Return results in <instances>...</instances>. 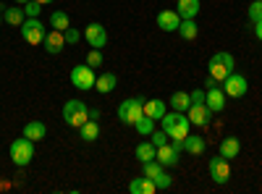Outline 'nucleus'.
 <instances>
[{"label": "nucleus", "instance_id": "nucleus-8", "mask_svg": "<svg viewBox=\"0 0 262 194\" xmlns=\"http://www.w3.org/2000/svg\"><path fill=\"white\" fill-rule=\"evenodd\" d=\"M84 39H86V45L95 48V50H102L107 45V29L102 24H97V21H92V24H86L84 27Z\"/></svg>", "mask_w": 262, "mask_h": 194}, {"label": "nucleus", "instance_id": "nucleus-3", "mask_svg": "<svg viewBox=\"0 0 262 194\" xmlns=\"http://www.w3.org/2000/svg\"><path fill=\"white\" fill-rule=\"evenodd\" d=\"M8 155H11L13 165L27 168V165L34 160V142H32V139H27V137L13 139V142H11V147H8Z\"/></svg>", "mask_w": 262, "mask_h": 194}, {"label": "nucleus", "instance_id": "nucleus-21", "mask_svg": "<svg viewBox=\"0 0 262 194\" xmlns=\"http://www.w3.org/2000/svg\"><path fill=\"white\" fill-rule=\"evenodd\" d=\"M205 147H207V142H205L200 134H189V137L184 139V153H189V155H202Z\"/></svg>", "mask_w": 262, "mask_h": 194}, {"label": "nucleus", "instance_id": "nucleus-18", "mask_svg": "<svg viewBox=\"0 0 262 194\" xmlns=\"http://www.w3.org/2000/svg\"><path fill=\"white\" fill-rule=\"evenodd\" d=\"M116 84H118L116 74H111V71H102V74L97 76V81H95V90H97L100 95H111V92L116 90Z\"/></svg>", "mask_w": 262, "mask_h": 194}, {"label": "nucleus", "instance_id": "nucleus-28", "mask_svg": "<svg viewBox=\"0 0 262 194\" xmlns=\"http://www.w3.org/2000/svg\"><path fill=\"white\" fill-rule=\"evenodd\" d=\"M79 132H81V139L84 142H97V137H100V126H97V121H86L81 128H79Z\"/></svg>", "mask_w": 262, "mask_h": 194}, {"label": "nucleus", "instance_id": "nucleus-40", "mask_svg": "<svg viewBox=\"0 0 262 194\" xmlns=\"http://www.w3.org/2000/svg\"><path fill=\"white\" fill-rule=\"evenodd\" d=\"M13 3H18V6H27V3H29V0H13Z\"/></svg>", "mask_w": 262, "mask_h": 194}, {"label": "nucleus", "instance_id": "nucleus-4", "mask_svg": "<svg viewBox=\"0 0 262 194\" xmlns=\"http://www.w3.org/2000/svg\"><path fill=\"white\" fill-rule=\"evenodd\" d=\"M142 116H144V97H139V95L128 97L118 105V121L126 126H134Z\"/></svg>", "mask_w": 262, "mask_h": 194}, {"label": "nucleus", "instance_id": "nucleus-31", "mask_svg": "<svg viewBox=\"0 0 262 194\" xmlns=\"http://www.w3.org/2000/svg\"><path fill=\"white\" fill-rule=\"evenodd\" d=\"M142 165H144V176H147V179H155L160 170L165 168L160 160H147V163H142Z\"/></svg>", "mask_w": 262, "mask_h": 194}, {"label": "nucleus", "instance_id": "nucleus-5", "mask_svg": "<svg viewBox=\"0 0 262 194\" xmlns=\"http://www.w3.org/2000/svg\"><path fill=\"white\" fill-rule=\"evenodd\" d=\"M63 121L71 128H81L86 121H90V107H86L81 100H69L63 105Z\"/></svg>", "mask_w": 262, "mask_h": 194}, {"label": "nucleus", "instance_id": "nucleus-24", "mask_svg": "<svg viewBox=\"0 0 262 194\" xmlns=\"http://www.w3.org/2000/svg\"><path fill=\"white\" fill-rule=\"evenodd\" d=\"M134 155H137V160H139V163L155 160V155H158V147L152 144V142H139V144H137V149H134Z\"/></svg>", "mask_w": 262, "mask_h": 194}, {"label": "nucleus", "instance_id": "nucleus-6", "mask_svg": "<svg viewBox=\"0 0 262 194\" xmlns=\"http://www.w3.org/2000/svg\"><path fill=\"white\" fill-rule=\"evenodd\" d=\"M71 84L76 90H81V92H90V90H95V81H97V74H95V69L92 66H86V63H81V66H74L71 69Z\"/></svg>", "mask_w": 262, "mask_h": 194}, {"label": "nucleus", "instance_id": "nucleus-41", "mask_svg": "<svg viewBox=\"0 0 262 194\" xmlns=\"http://www.w3.org/2000/svg\"><path fill=\"white\" fill-rule=\"evenodd\" d=\"M37 3H42V6H48V3H53V0H37Z\"/></svg>", "mask_w": 262, "mask_h": 194}, {"label": "nucleus", "instance_id": "nucleus-15", "mask_svg": "<svg viewBox=\"0 0 262 194\" xmlns=\"http://www.w3.org/2000/svg\"><path fill=\"white\" fill-rule=\"evenodd\" d=\"M238 153H242V142L236 137H223L221 139V147H217V155H223L226 160H233Z\"/></svg>", "mask_w": 262, "mask_h": 194}, {"label": "nucleus", "instance_id": "nucleus-2", "mask_svg": "<svg viewBox=\"0 0 262 194\" xmlns=\"http://www.w3.org/2000/svg\"><path fill=\"white\" fill-rule=\"evenodd\" d=\"M207 71H210V76L215 81H223V79H228L236 71V60H233V55L228 50H221V53H215L207 60Z\"/></svg>", "mask_w": 262, "mask_h": 194}, {"label": "nucleus", "instance_id": "nucleus-19", "mask_svg": "<svg viewBox=\"0 0 262 194\" xmlns=\"http://www.w3.org/2000/svg\"><path fill=\"white\" fill-rule=\"evenodd\" d=\"M128 191H131V194H155L158 186H155V181H152V179L139 176V179H134V181L128 184Z\"/></svg>", "mask_w": 262, "mask_h": 194}, {"label": "nucleus", "instance_id": "nucleus-42", "mask_svg": "<svg viewBox=\"0 0 262 194\" xmlns=\"http://www.w3.org/2000/svg\"><path fill=\"white\" fill-rule=\"evenodd\" d=\"M0 24H3V11H0Z\"/></svg>", "mask_w": 262, "mask_h": 194}, {"label": "nucleus", "instance_id": "nucleus-32", "mask_svg": "<svg viewBox=\"0 0 262 194\" xmlns=\"http://www.w3.org/2000/svg\"><path fill=\"white\" fill-rule=\"evenodd\" d=\"M247 16L252 24H257V21H262V0H252V6L247 8Z\"/></svg>", "mask_w": 262, "mask_h": 194}, {"label": "nucleus", "instance_id": "nucleus-27", "mask_svg": "<svg viewBox=\"0 0 262 194\" xmlns=\"http://www.w3.org/2000/svg\"><path fill=\"white\" fill-rule=\"evenodd\" d=\"M50 27L58 29V32H66V29L71 27L69 13H66V11H53V13H50Z\"/></svg>", "mask_w": 262, "mask_h": 194}, {"label": "nucleus", "instance_id": "nucleus-14", "mask_svg": "<svg viewBox=\"0 0 262 194\" xmlns=\"http://www.w3.org/2000/svg\"><path fill=\"white\" fill-rule=\"evenodd\" d=\"M205 105L210 107L212 113H221L223 107H226V92H223V90H217V87L205 90Z\"/></svg>", "mask_w": 262, "mask_h": 194}, {"label": "nucleus", "instance_id": "nucleus-7", "mask_svg": "<svg viewBox=\"0 0 262 194\" xmlns=\"http://www.w3.org/2000/svg\"><path fill=\"white\" fill-rule=\"evenodd\" d=\"M18 29H21V39H24L27 45H42V39L48 34L45 24H42L39 18H24V24Z\"/></svg>", "mask_w": 262, "mask_h": 194}, {"label": "nucleus", "instance_id": "nucleus-26", "mask_svg": "<svg viewBox=\"0 0 262 194\" xmlns=\"http://www.w3.org/2000/svg\"><path fill=\"white\" fill-rule=\"evenodd\" d=\"M196 34H200L196 21H194V18H181V24H179V37H181V39H196Z\"/></svg>", "mask_w": 262, "mask_h": 194}, {"label": "nucleus", "instance_id": "nucleus-1", "mask_svg": "<svg viewBox=\"0 0 262 194\" xmlns=\"http://www.w3.org/2000/svg\"><path fill=\"white\" fill-rule=\"evenodd\" d=\"M160 123H163V132L168 134V139H186L189 137V132H191V121H189V116L186 113H179V111H173V113H165L163 118H160Z\"/></svg>", "mask_w": 262, "mask_h": 194}, {"label": "nucleus", "instance_id": "nucleus-11", "mask_svg": "<svg viewBox=\"0 0 262 194\" xmlns=\"http://www.w3.org/2000/svg\"><path fill=\"white\" fill-rule=\"evenodd\" d=\"M186 116H189V121H191V126H210V121H212V111L205 105V102H191L189 105V111H186Z\"/></svg>", "mask_w": 262, "mask_h": 194}, {"label": "nucleus", "instance_id": "nucleus-25", "mask_svg": "<svg viewBox=\"0 0 262 194\" xmlns=\"http://www.w3.org/2000/svg\"><path fill=\"white\" fill-rule=\"evenodd\" d=\"M189 105H191V92H173L170 95V107H173V111L186 113Z\"/></svg>", "mask_w": 262, "mask_h": 194}, {"label": "nucleus", "instance_id": "nucleus-9", "mask_svg": "<svg viewBox=\"0 0 262 194\" xmlns=\"http://www.w3.org/2000/svg\"><path fill=\"white\" fill-rule=\"evenodd\" d=\"M210 179L215 181V184H228V179H231V160H226L223 155H215L212 160H210Z\"/></svg>", "mask_w": 262, "mask_h": 194}, {"label": "nucleus", "instance_id": "nucleus-37", "mask_svg": "<svg viewBox=\"0 0 262 194\" xmlns=\"http://www.w3.org/2000/svg\"><path fill=\"white\" fill-rule=\"evenodd\" d=\"M191 102H205V92L202 90H194L191 92Z\"/></svg>", "mask_w": 262, "mask_h": 194}, {"label": "nucleus", "instance_id": "nucleus-33", "mask_svg": "<svg viewBox=\"0 0 262 194\" xmlns=\"http://www.w3.org/2000/svg\"><path fill=\"white\" fill-rule=\"evenodd\" d=\"M152 181H155V186H158V189H170L173 176H170V174H165V168H163V170H160V174H158L155 179H152Z\"/></svg>", "mask_w": 262, "mask_h": 194}, {"label": "nucleus", "instance_id": "nucleus-34", "mask_svg": "<svg viewBox=\"0 0 262 194\" xmlns=\"http://www.w3.org/2000/svg\"><path fill=\"white\" fill-rule=\"evenodd\" d=\"M24 13H27V18H39V13H42V3H37V0H29V3L24 6Z\"/></svg>", "mask_w": 262, "mask_h": 194}, {"label": "nucleus", "instance_id": "nucleus-38", "mask_svg": "<svg viewBox=\"0 0 262 194\" xmlns=\"http://www.w3.org/2000/svg\"><path fill=\"white\" fill-rule=\"evenodd\" d=\"M254 34H257V39L262 42V21H257V24H254Z\"/></svg>", "mask_w": 262, "mask_h": 194}, {"label": "nucleus", "instance_id": "nucleus-39", "mask_svg": "<svg viewBox=\"0 0 262 194\" xmlns=\"http://www.w3.org/2000/svg\"><path fill=\"white\" fill-rule=\"evenodd\" d=\"M90 118L92 121H100V111H97V107H90Z\"/></svg>", "mask_w": 262, "mask_h": 194}, {"label": "nucleus", "instance_id": "nucleus-20", "mask_svg": "<svg viewBox=\"0 0 262 194\" xmlns=\"http://www.w3.org/2000/svg\"><path fill=\"white\" fill-rule=\"evenodd\" d=\"M45 134H48V126L42 121H27V126H24V137L27 139L39 142V139H45Z\"/></svg>", "mask_w": 262, "mask_h": 194}, {"label": "nucleus", "instance_id": "nucleus-36", "mask_svg": "<svg viewBox=\"0 0 262 194\" xmlns=\"http://www.w3.org/2000/svg\"><path fill=\"white\" fill-rule=\"evenodd\" d=\"M170 139H168V134L165 132H152V144L155 147H163V144H168Z\"/></svg>", "mask_w": 262, "mask_h": 194}, {"label": "nucleus", "instance_id": "nucleus-29", "mask_svg": "<svg viewBox=\"0 0 262 194\" xmlns=\"http://www.w3.org/2000/svg\"><path fill=\"white\" fill-rule=\"evenodd\" d=\"M134 128H137V134L147 137V134H152V132H155V121H152L149 116H142V118L134 123Z\"/></svg>", "mask_w": 262, "mask_h": 194}, {"label": "nucleus", "instance_id": "nucleus-13", "mask_svg": "<svg viewBox=\"0 0 262 194\" xmlns=\"http://www.w3.org/2000/svg\"><path fill=\"white\" fill-rule=\"evenodd\" d=\"M158 27L163 29V32H179V24H181V16H179V11H160L158 13Z\"/></svg>", "mask_w": 262, "mask_h": 194}, {"label": "nucleus", "instance_id": "nucleus-16", "mask_svg": "<svg viewBox=\"0 0 262 194\" xmlns=\"http://www.w3.org/2000/svg\"><path fill=\"white\" fill-rule=\"evenodd\" d=\"M168 113V105L158 97H152V100H144V116H149L152 121H160L163 116Z\"/></svg>", "mask_w": 262, "mask_h": 194}, {"label": "nucleus", "instance_id": "nucleus-23", "mask_svg": "<svg viewBox=\"0 0 262 194\" xmlns=\"http://www.w3.org/2000/svg\"><path fill=\"white\" fill-rule=\"evenodd\" d=\"M200 8H202L200 0H179V6H176V11H179L181 18H196Z\"/></svg>", "mask_w": 262, "mask_h": 194}, {"label": "nucleus", "instance_id": "nucleus-10", "mask_svg": "<svg viewBox=\"0 0 262 194\" xmlns=\"http://www.w3.org/2000/svg\"><path fill=\"white\" fill-rule=\"evenodd\" d=\"M247 90H249V81H247L242 74H236V71H233L228 79H223V92H226L228 97H233V100L244 97Z\"/></svg>", "mask_w": 262, "mask_h": 194}, {"label": "nucleus", "instance_id": "nucleus-12", "mask_svg": "<svg viewBox=\"0 0 262 194\" xmlns=\"http://www.w3.org/2000/svg\"><path fill=\"white\" fill-rule=\"evenodd\" d=\"M42 45H45V50H48L50 55H58V53H63V48H66V34L58 32V29H50V32L45 34V39H42Z\"/></svg>", "mask_w": 262, "mask_h": 194}, {"label": "nucleus", "instance_id": "nucleus-22", "mask_svg": "<svg viewBox=\"0 0 262 194\" xmlns=\"http://www.w3.org/2000/svg\"><path fill=\"white\" fill-rule=\"evenodd\" d=\"M0 11H3V21L11 24V27H21V24H24V18H27L24 8H6V6H0Z\"/></svg>", "mask_w": 262, "mask_h": 194}, {"label": "nucleus", "instance_id": "nucleus-30", "mask_svg": "<svg viewBox=\"0 0 262 194\" xmlns=\"http://www.w3.org/2000/svg\"><path fill=\"white\" fill-rule=\"evenodd\" d=\"M84 63H86V66H92V69H100L102 63H105V55H102V50H95V48H92L90 53H86V60H84Z\"/></svg>", "mask_w": 262, "mask_h": 194}, {"label": "nucleus", "instance_id": "nucleus-35", "mask_svg": "<svg viewBox=\"0 0 262 194\" xmlns=\"http://www.w3.org/2000/svg\"><path fill=\"white\" fill-rule=\"evenodd\" d=\"M63 34H66V45H76V42H79V39L84 37V34L79 32V29H71V27H69V29H66Z\"/></svg>", "mask_w": 262, "mask_h": 194}, {"label": "nucleus", "instance_id": "nucleus-17", "mask_svg": "<svg viewBox=\"0 0 262 194\" xmlns=\"http://www.w3.org/2000/svg\"><path fill=\"white\" fill-rule=\"evenodd\" d=\"M155 160H160L165 168H170V165H176L179 163V149L173 147L170 142L168 144H163V147H158V155H155Z\"/></svg>", "mask_w": 262, "mask_h": 194}]
</instances>
